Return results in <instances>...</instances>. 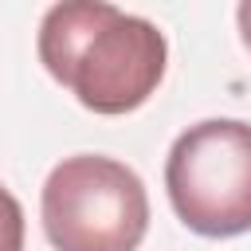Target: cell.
Returning a JSON list of instances; mask_svg holds the SVG:
<instances>
[{"label":"cell","mask_w":251,"mask_h":251,"mask_svg":"<svg viewBox=\"0 0 251 251\" xmlns=\"http://www.w3.org/2000/svg\"><path fill=\"white\" fill-rule=\"evenodd\" d=\"M235 24H239V39H243V47L251 51V0H243V4L235 8Z\"/></svg>","instance_id":"cell-5"},{"label":"cell","mask_w":251,"mask_h":251,"mask_svg":"<svg viewBox=\"0 0 251 251\" xmlns=\"http://www.w3.org/2000/svg\"><path fill=\"white\" fill-rule=\"evenodd\" d=\"M176 220L204 239L251 231V122L208 118L188 126L165 161Z\"/></svg>","instance_id":"cell-3"},{"label":"cell","mask_w":251,"mask_h":251,"mask_svg":"<svg viewBox=\"0 0 251 251\" xmlns=\"http://www.w3.org/2000/svg\"><path fill=\"white\" fill-rule=\"evenodd\" d=\"M39 216L55 251H137L149 231V192L126 161L75 153L47 173Z\"/></svg>","instance_id":"cell-2"},{"label":"cell","mask_w":251,"mask_h":251,"mask_svg":"<svg viewBox=\"0 0 251 251\" xmlns=\"http://www.w3.org/2000/svg\"><path fill=\"white\" fill-rule=\"evenodd\" d=\"M0 251H24V208L0 184Z\"/></svg>","instance_id":"cell-4"},{"label":"cell","mask_w":251,"mask_h":251,"mask_svg":"<svg viewBox=\"0 0 251 251\" xmlns=\"http://www.w3.org/2000/svg\"><path fill=\"white\" fill-rule=\"evenodd\" d=\"M35 51L43 71L78 106L106 118L145 106L169 67L165 31L102 0L51 4L39 20Z\"/></svg>","instance_id":"cell-1"}]
</instances>
